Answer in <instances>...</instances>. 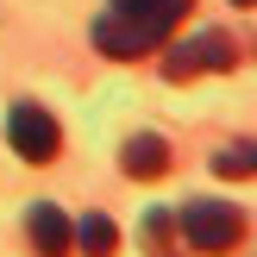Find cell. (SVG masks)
<instances>
[{
  "instance_id": "cell-9",
  "label": "cell",
  "mask_w": 257,
  "mask_h": 257,
  "mask_svg": "<svg viewBox=\"0 0 257 257\" xmlns=\"http://www.w3.org/2000/svg\"><path fill=\"white\" fill-rule=\"evenodd\" d=\"M145 245L157 251V257H176V213H170V207L145 220Z\"/></svg>"
},
{
  "instance_id": "cell-5",
  "label": "cell",
  "mask_w": 257,
  "mask_h": 257,
  "mask_svg": "<svg viewBox=\"0 0 257 257\" xmlns=\"http://www.w3.org/2000/svg\"><path fill=\"white\" fill-rule=\"evenodd\" d=\"M25 238H32L38 257H69L75 251V226L63 207H50V201H38L32 213H25Z\"/></svg>"
},
{
  "instance_id": "cell-1",
  "label": "cell",
  "mask_w": 257,
  "mask_h": 257,
  "mask_svg": "<svg viewBox=\"0 0 257 257\" xmlns=\"http://www.w3.org/2000/svg\"><path fill=\"white\" fill-rule=\"evenodd\" d=\"M188 13H195V0H113L94 19V50L113 63H132L145 50H157Z\"/></svg>"
},
{
  "instance_id": "cell-2",
  "label": "cell",
  "mask_w": 257,
  "mask_h": 257,
  "mask_svg": "<svg viewBox=\"0 0 257 257\" xmlns=\"http://www.w3.org/2000/svg\"><path fill=\"white\" fill-rule=\"evenodd\" d=\"M176 238L201 257H226L245 245V213L232 201H188V207H176Z\"/></svg>"
},
{
  "instance_id": "cell-6",
  "label": "cell",
  "mask_w": 257,
  "mask_h": 257,
  "mask_svg": "<svg viewBox=\"0 0 257 257\" xmlns=\"http://www.w3.org/2000/svg\"><path fill=\"white\" fill-rule=\"evenodd\" d=\"M119 170L132 176V182H157V176H170V138L157 132H132L119 151Z\"/></svg>"
},
{
  "instance_id": "cell-3",
  "label": "cell",
  "mask_w": 257,
  "mask_h": 257,
  "mask_svg": "<svg viewBox=\"0 0 257 257\" xmlns=\"http://www.w3.org/2000/svg\"><path fill=\"white\" fill-rule=\"evenodd\" d=\"M238 69V44L232 32H220V25H207V32L182 38V44H170V57H163V75L170 82H195V75H226Z\"/></svg>"
},
{
  "instance_id": "cell-10",
  "label": "cell",
  "mask_w": 257,
  "mask_h": 257,
  "mask_svg": "<svg viewBox=\"0 0 257 257\" xmlns=\"http://www.w3.org/2000/svg\"><path fill=\"white\" fill-rule=\"evenodd\" d=\"M232 7H245V13H251V7H257V0H232Z\"/></svg>"
},
{
  "instance_id": "cell-8",
  "label": "cell",
  "mask_w": 257,
  "mask_h": 257,
  "mask_svg": "<svg viewBox=\"0 0 257 257\" xmlns=\"http://www.w3.org/2000/svg\"><path fill=\"white\" fill-rule=\"evenodd\" d=\"M213 170H220L226 182H245V176H257V138H245V145H226L220 157H213Z\"/></svg>"
},
{
  "instance_id": "cell-4",
  "label": "cell",
  "mask_w": 257,
  "mask_h": 257,
  "mask_svg": "<svg viewBox=\"0 0 257 257\" xmlns=\"http://www.w3.org/2000/svg\"><path fill=\"white\" fill-rule=\"evenodd\" d=\"M7 145L19 151L25 163H57V151H63V125H57V113H44L38 100H19V107L7 113Z\"/></svg>"
},
{
  "instance_id": "cell-7",
  "label": "cell",
  "mask_w": 257,
  "mask_h": 257,
  "mask_svg": "<svg viewBox=\"0 0 257 257\" xmlns=\"http://www.w3.org/2000/svg\"><path fill=\"white\" fill-rule=\"evenodd\" d=\"M75 251H88V257H113V251H119V226H113L107 213H82V226H75Z\"/></svg>"
}]
</instances>
